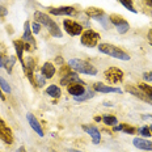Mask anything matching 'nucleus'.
<instances>
[{
    "instance_id": "nucleus-19",
    "label": "nucleus",
    "mask_w": 152,
    "mask_h": 152,
    "mask_svg": "<svg viewBox=\"0 0 152 152\" xmlns=\"http://www.w3.org/2000/svg\"><path fill=\"white\" fill-rule=\"evenodd\" d=\"M41 72H42V75L45 76L46 79H51L53 76L55 75V66L50 62H46L45 64L42 66V68H41Z\"/></svg>"
},
{
    "instance_id": "nucleus-40",
    "label": "nucleus",
    "mask_w": 152,
    "mask_h": 152,
    "mask_svg": "<svg viewBox=\"0 0 152 152\" xmlns=\"http://www.w3.org/2000/svg\"><path fill=\"white\" fill-rule=\"evenodd\" d=\"M101 119H102V118H101V117H94V121H97V122H99V121H101Z\"/></svg>"
},
{
    "instance_id": "nucleus-42",
    "label": "nucleus",
    "mask_w": 152,
    "mask_h": 152,
    "mask_svg": "<svg viewBox=\"0 0 152 152\" xmlns=\"http://www.w3.org/2000/svg\"><path fill=\"white\" fill-rule=\"evenodd\" d=\"M69 152H81V151H77V150H69Z\"/></svg>"
},
{
    "instance_id": "nucleus-31",
    "label": "nucleus",
    "mask_w": 152,
    "mask_h": 152,
    "mask_svg": "<svg viewBox=\"0 0 152 152\" xmlns=\"http://www.w3.org/2000/svg\"><path fill=\"white\" fill-rule=\"evenodd\" d=\"M45 81H46V77L43 75L36 76V85H38V87H43V85H45Z\"/></svg>"
},
{
    "instance_id": "nucleus-7",
    "label": "nucleus",
    "mask_w": 152,
    "mask_h": 152,
    "mask_svg": "<svg viewBox=\"0 0 152 152\" xmlns=\"http://www.w3.org/2000/svg\"><path fill=\"white\" fill-rule=\"evenodd\" d=\"M63 28H64L66 33L71 37L79 36V34L83 33V26H81V24L76 23V21H72V20H64L63 21Z\"/></svg>"
},
{
    "instance_id": "nucleus-14",
    "label": "nucleus",
    "mask_w": 152,
    "mask_h": 152,
    "mask_svg": "<svg viewBox=\"0 0 152 152\" xmlns=\"http://www.w3.org/2000/svg\"><path fill=\"white\" fill-rule=\"evenodd\" d=\"M81 127H83V130L85 132H88V134L92 137V142H93L94 144H99L101 142V134H100L99 130H97V127L91 126V125H83Z\"/></svg>"
},
{
    "instance_id": "nucleus-33",
    "label": "nucleus",
    "mask_w": 152,
    "mask_h": 152,
    "mask_svg": "<svg viewBox=\"0 0 152 152\" xmlns=\"http://www.w3.org/2000/svg\"><path fill=\"white\" fill-rule=\"evenodd\" d=\"M143 79L145 81H152V72H144V74H143Z\"/></svg>"
},
{
    "instance_id": "nucleus-21",
    "label": "nucleus",
    "mask_w": 152,
    "mask_h": 152,
    "mask_svg": "<svg viewBox=\"0 0 152 152\" xmlns=\"http://www.w3.org/2000/svg\"><path fill=\"white\" fill-rule=\"evenodd\" d=\"M114 131H122V132H125V134L132 135V134H135V132H137V130H135L134 126L127 125V123H119L118 126H115V127H114Z\"/></svg>"
},
{
    "instance_id": "nucleus-4",
    "label": "nucleus",
    "mask_w": 152,
    "mask_h": 152,
    "mask_svg": "<svg viewBox=\"0 0 152 152\" xmlns=\"http://www.w3.org/2000/svg\"><path fill=\"white\" fill-rule=\"evenodd\" d=\"M80 42L85 47H96L100 42V34L92 29H88L81 33Z\"/></svg>"
},
{
    "instance_id": "nucleus-9",
    "label": "nucleus",
    "mask_w": 152,
    "mask_h": 152,
    "mask_svg": "<svg viewBox=\"0 0 152 152\" xmlns=\"http://www.w3.org/2000/svg\"><path fill=\"white\" fill-rule=\"evenodd\" d=\"M13 46H15V49H16V55H17V59L20 61L21 66H23L24 62H25L24 55H23L24 50H29V46H28V43L24 42L23 39H16V41H13Z\"/></svg>"
},
{
    "instance_id": "nucleus-22",
    "label": "nucleus",
    "mask_w": 152,
    "mask_h": 152,
    "mask_svg": "<svg viewBox=\"0 0 152 152\" xmlns=\"http://www.w3.org/2000/svg\"><path fill=\"white\" fill-rule=\"evenodd\" d=\"M46 94H49L50 97H53V99H59V97L62 96V91L59 87H56L55 84L50 85V87L46 88Z\"/></svg>"
},
{
    "instance_id": "nucleus-41",
    "label": "nucleus",
    "mask_w": 152,
    "mask_h": 152,
    "mask_svg": "<svg viewBox=\"0 0 152 152\" xmlns=\"http://www.w3.org/2000/svg\"><path fill=\"white\" fill-rule=\"evenodd\" d=\"M17 152H25V148L24 147H20V148H18V151Z\"/></svg>"
},
{
    "instance_id": "nucleus-37",
    "label": "nucleus",
    "mask_w": 152,
    "mask_h": 152,
    "mask_svg": "<svg viewBox=\"0 0 152 152\" xmlns=\"http://www.w3.org/2000/svg\"><path fill=\"white\" fill-rule=\"evenodd\" d=\"M56 63H59V64H63V59L61 58V56H58V58H56Z\"/></svg>"
},
{
    "instance_id": "nucleus-17",
    "label": "nucleus",
    "mask_w": 152,
    "mask_h": 152,
    "mask_svg": "<svg viewBox=\"0 0 152 152\" xmlns=\"http://www.w3.org/2000/svg\"><path fill=\"white\" fill-rule=\"evenodd\" d=\"M132 144L135 145L139 150L143 151H152V142L147 140V139H142V138H137L132 140Z\"/></svg>"
},
{
    "instance_id": "nucleus-25",
    "label": "nucleus",
    "mask_w": 152,
    "mask_h": 152,
    "mask_svg": "<svg viewBox=\"0 0 152 152\" xmlns=\"http://www.w3.org/2000/svg\"><path fill=\"white\" fill-rule=\"evenodd\" d=\"M93 96H94V92H93V91H91V89H87L83 94H81V96L75 97V100H76V101H85V100L92 99Z\"/></svg>"
},
{
    "instance_id": "nucleus-30",
    "label": "nucleus",
    "mask_w": 152,
    "mask_h": 152,
    "mask_svg": "<svg viewBox=\"0 0 152 152\" xmlns=\"http://www.w3.org/2000/svg\"><path fill=\"white\" fill-rule=\"evenodd\" d=\"M139 134H140L142 137H151L152 132H151V130L148 126H143V127L139 129Z\"/></svg>"
},
{
    "instance_id": "nucleus-16",
    "label": "nucleus",
    "mask_w": 152,
    "mask_h": 152,
    "mask_svg": "<svg viewBox=\"0 0 152 152\" xmlns=\"http://www.w3.org/2000/svg\"><path fill=\"white\" fill-rule=\"evenodd\" d=\"M93 88L96 92H100V93H122V91L119 88H114V87H109V85H105L102 83H94Z\"/></svg>"
},
{
    "instance_id": "nucleus-13",
    "label": "nucleus",
    "mask_w": 152,
    "mask_h": 152,
    "mask_svg": "<svg viewBox=\"0 0 152 152\" xmlns=\"http://www.w3.org/2000/svg\"><path fill=\"white\" fill-rule=\"evenodd\" d=\"M76 9L74 7H56V8H49V13L54 16H71L75 15Z\"/></svg>"
},
{
    "instance_id": "nucleus-34",
    "label": "nucleus",
    "mask_w": 152,
    "mask_h": 152,
    "mask_svg": "<svg viewBox=\"0 0 152 152\" xmlns=\"http://www.w3.org/2000/svg\"><path fill=\"white\" fill-rule=\"evenodd\" d=\"M142 118H143V119H150V118H152V114H143V115H142Z\"/></svg>"
},
{
    "instance_id": "nucleus-26",
    "label": "nucleus",
    "mask_w": 152,
    "mask_h": 152,
    "mask_svg": "<svg viewBox=\"0 0 152 152\" xmlns=\"http://www.w3.org/2000/svg\"><path fill=\"white\" fill-rule=\"evenodd\" d=\"M119 3L125 7L126 9H129L131 13H137V9L134 8V5H132V0H118Z\"/></svg>"
},
{
    "instance_id": "nucleus-27",
    "label": "nucleus",
    "mask_w": 152,
    "mask_h": 152,
    "mask_svg": "<svg viewBox=\"0 0 152 152\" xmlns=\"http://www.w3.org/2000/svg\"><path fill=\"white\" fill-rule=\"evenodd\" d=\"M138 87L140 88V89L143 91V92H144L145 94H147L148 97H150V100L152 101V87H151V85H148V84H144V83H142V84H139Z\"/></svg>"
},
{
    "instance_id": "nucleus-28",
    "label": "nucleus",
    "mask_w": 152,
    "mask_h": 152,
    "mask_svg": "<svg viewBox=\"0 0 152 152\" xmlns=\"http://www.w3.org/2000/svg\"><path fill=\"white\" fill-rule=\"evenodd\" d=\"M0 88H1V91L7 92V93H11V87H9V84L7 83V80L3 79L1 76H0Z\"/></svg>"
},
{
    "instance_id": "nucleus-15",
    "label": "nucleus",
    "mask_w": 152,
    "mask_h": 152,
    "mask_svg": "<svg viewBox=\"0 0 152 152\" xmlns=\"http://www.w3.org/2000/svg\"><path fill=\"white\" fill-rule=\"evenodd\" d=\"M76 83H80V84H84L83 80L77 76V74H74V72H68L67 75H63L62 80H61V84L62 85H71V84H76Z\"/></svg>"
},
{
    "instance_id": "nucleus-3",
    "label": "nucleus",
    "mask_w": 152,
    "mask_h": 152,
    "mask_svg": "<svg viewBox=\"0 0 152 152\" xmlns=\"http://www.w3.org/2000/svg\"><path fill=\"white\" fill-rule=\"evenodd\" d=\"M99 51L113 56V58L121 59V61H130V55L127 53H125L123 50L118 49V47L110 45V43H101V45H99Z\"/></svg>"
},
{
    "instance_id": "nucleus-18",
    "label": "nucleus",
    "mask_w": 152,
    "mask_h": 152,
    "mask_svg": "<svg viewBox=\"0 0 152 152\" xmlns=\"http://www.w3.org/2000/svg\"><path fill=\"white\" fill-rule=\"evenodd\" d=\"M85 92V87L84 84H80V83H76V84H71L68 85V93L72 94L74 97H79L81 96Z\"/></svg>"
},
{
    "instance_id": "nucleus-38",
    "label": "nucleus",
    "mask_w": 152,
    "mask_h": 152,
    "mask_svg": "<svg viewBox=\"0 0 152 152\" xmlns=\"http://www.w3.org/2000/svg\"><path fill=\"white\" fill-rule=\"evenodd\" d=\"M145 3H147L148 5H150V7L152 8V0H145Z\"/></svg>"
},
{
    "instance_id": "nucleus-35",
    "label": "nucleus",
    "mask_w": 152,
    "mask_h": 152,
    "mask_svg": "<svg viewBox=\"0 0 152 152\" xmlns=\"http://www.w3.org/2000/svg\"><path fill=\"white\" fill-rule=\"evenodd\" d=\"M5 12H7V11H5V8H3L1 5H0V16H4Z\"/></svg>"
},
{
    "instance_id": "nucleus-39",
    "label": "nucleus",
    "mask_w": 152,
    "mask_h": 152,
    "mask_svg": "<svg viewBox=\"0 0 152 152\" xmlns=\"http://www.w3.org/2000/svg\"><path fill=\"white\" fill-rule=\"evenodd\" d=\"M0 99L4 100V96H3V91H1V88H0Z\"/></svg>"
},
{
    "instance_id": "nucleus-5",
    "label": "nucleus",
    "mask_w": 152,
    "mask_h": 152,
    "mask_svg": "<svg viewBox=\"0 0 152 152\" xmlns=\"http://www.w3.org/2000/svg\"><path fill=\"white\" fill-rule=\"evenodd\" d=\"M104 76L110 84H119L123 80V72L122 69L117 67H110L104 72Z\"/></svg>"
},
{
    "instance_id": "nucleus-2",
    "label": "nucleus",
    "mask_w": 152,
    "mask_h": 152,
    "mask_svg": "<svg viewBox=\"0 0 152 152\" xmlns=\"http://www.w3.org/2000/svg\"><path fill=\"white\" fill-rule=\"evenodd\" d=\"M69 68H72L76 72H80L84 75H97V68L94 66H92L89 62L81 61V59H69L68 61Z\"/></svg>"
},
{
    "instance_id": "nucleus-32",
    "label": "nucleus",
    "mask_w": 152,
    "mask_h": 152,
    "mask_svg": "<svg viewBox=\"0 0 152 152\" xmlns=\"http://www.w3.org/2000/svg\"><path fill=\"white\" fill-rule=\"evenodd\" d=\"M39 25H41V24H38L37 21L30 25V26H31V31H33L34 34H38V33H39V30H41V26H39Z\"/></svg>"
},
{
    "instance_id": "nucleus-23",
    "label": "nucleus",
    "mask_w": 152,
    "mask_h": 152,
    "mask_svg": "<svg viewBox=\"0 0 152 152\" xmlns=\"http://www.w3.org/2000/svg\"><path fill=\"white\" fill-rule=\"evenodd\" d=\"M8 56H7V53H5V47L3 46V43H0V67L1 68H5V64L8 62Z\"/></svg>"
},
{
    "instance_id": "nucleus-12",
    "label": "nucleus",
    "mask_w": 152,
    "mask_h": 152,
    "mask_svg": "<svg viewBox=\"0 0 152 152\" xmlns=\"http://www.w3.org/2000/svg\"><path fill=\"white\" fill-rule=\"evenodd\" d=\"M26 119H28V122H29L30 127L33 129L34 131L39 135V137H43V135H45V132H43V130H42V126H41V123L38 122V119L36 118V115H34V114L28 113L26 114Z\"/></svg>"
},
{
    "instance_id": "nucleus-11",
    "label": "nucleus",
    "mask_w": 152,
    "mask_h": 152,
    "mask_svg": "<svg viewBox=\"0 0 152 152\" xmlns=\"http://www.w3.org/2000/svg\"><path fill=\"white\" fill-rule=\"evenodd\" d=\"M126 92H129L130 94H134L135 97L140 99L142 101H144V102H152V101L150 100V97H148L147 94H145L144 92L142 91L139 87H134V85H127V87H126Z\"/></svg>"
},
{
    "instance_id": "nucleus-8",
    "label": "nucleus",
    "mask_w": 152,
    "mask_h": 152,
    "mask_svg": "<svg viewBox=\"0 0 152 152\" xmlns=\"http://www.w3.org/2000/svg\"><path fill=\"white\" fill-rule=\"evenodd\" d=\"M0 140H3L7 144L13 143V134H12V130L5 125V122L0 118Z\"/></svg>"
},
{
    "instance_id": "nucleus-6",
    "label": "nucleus",
    "mask_w": 152,
    "mask_h": 152,
    "mask_svg": "<svg viewBox=\"0 0 152 152\" xmlns=\"http://www.w3.org/2000/svg\"><path fill=\"white\" fill-rule=\"evenodd\" d=\"M109 18H110V23H112V25H114V26L118 29L119 34H125V33H127V31H129L130 25H129L127 21L122 17V16L112 15V16H109Z\"/></svg>"
},
{
    "instance_id": "nucleus-43",
    "label": "nucleus",
    "mask_w": 152,
    "mask_h": 152,
    "mask_svg": "<svg viewBox=\"0 0 152 152\" xmlns=\"http://www.w3.org/2000/svg\"><path fill=\"white\" fill-rule=\"evenodd\" d=\"M148 127H150V130H151V132H152V125H150V126H148Z\"/></svg>"
},
{
    "instance_id": "nucleus-1",
    "label": "nucleus",
    "mask_w": 152,
    "mask_h": 152,
    "mask_svg": "<svg viewBox=\"0 0 152 152\" xmlns=\"http://www.w3.org/2000/svg\"><path fill=\"white\" fill-rule=\"evenodd\" d=\"M34 20H36L38 24L43 25V26L49 30V33L51 34L53 37H56V38H62L63 37L61 28L58 26V24H56L47 13H43V12H39V11L34 12Z\"/></svg>"
},
{
    "instance_id": "nucleus-10",
    "label": "nucleus",
    "mask_w": 152,
    "mask_h": 152,
    "mask_svg": "<svg viewBox=\"0 0 152 152\" xmlns=\"http://www.w3.org/2000/svg\"><path fill=\"white\" fill-rule=\"evenodd\" d=\"M23 41L26 42L28 45H30L31 47L36 49V39L33 37V31H31V26H30V23L26 21L24 24V36H23Z\"/></svg>"
},
{
    "instance_id": "nucleus-29",
    "label": "nucleus",
    "mask_w": 152,
    "mask_h": 152,
    "mask_svg": "<svg viewBox=\"0 0 152 152\" xmlns=\"http://www.w3.org/2000/svg\"><path fill=\"white\" fill-rule=\"evenodd\" d=\"M15 62H16V56H11V58L8 59L7 64H5V69H7L8 74H11L12 72V67L15 66Z\"/></svg>"
},
{
    "instance_id": "nucleus-20",
    "label": "nucleus",
    "mask_w": 152,
    "mask_h": 152,
    "mask_svg": "<svg viewBox=\"0 0 152 152\" xmlns=\"http://www.w3.org/2000/svg\"><path fill=\"white\" fill-rule=\"evenodd\" d=\"M85 15L89 16L91 18H93V20H97V18L102 17V16L105 15V12H104V9H101V8L89 7V8L85 9Z\"/></svg>"
},
{
    "instance_id": "nucleus-36",
    "label": "nucleus",
    "mask_w": 152,
    "mask_h": 152,
    "mask_svg": "<svg viewBox=\"0 0 152 152\" xmlns=\"http://www.w3.org/2000/svg\"><path fill=\"white\" fill-rule=\"evenodd\" d=\"M148 41H150V43L152 45V30L148 31Z\"/></svg>"
},
{
    "instance_id": "nucleus-24",
    "label": "nucleus",
    "mask_w": 152,
    "mask_h": 152,
    "mask_svg": "<svg viewBox=\"0 0 152 152\" xmlns=\"http://www.w3.org/2000/svg\"><path fill=\"white\" fill-rule=\"evenodd\" d=\"M102 121L107 126H115L117 122H118V119H117L114 115H112V114H105V115L102 117Z\"/></svg>"
}]
</instances>
